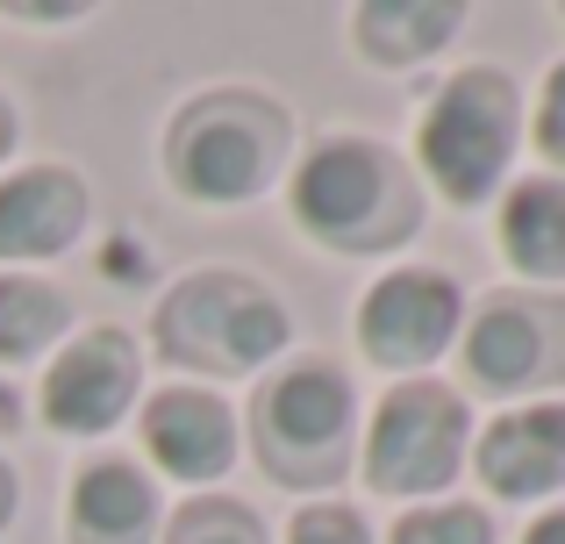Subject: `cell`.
I'll list each match as a JSON object with an SVG mask.
<instances>
[{"instance_id": "obj_11", "label": "cell", "mask_w": 565, "mask_h": 544, "mask_svg": "<svg viewBox=\"0 0 565 544\" xmlns=\"http://www.w3.org/2000/svg\"><path fill=\"white\" fill-rule=\"evenodd\" d=\"M143 451L166 480L207 488L236 466V416L207 387H158L143 402Z\"/></svg>"}, {"instance_id": "obj_1", "label": "cell", "mask_w": 565, "mask_h": 544, "mask_svg": "<svg viewBox=\"0 0 565 544\" xmlns=\"http://www.w3.org/2000/svg\"><path fill=\"white\" fill-rule=\"evenodd\" d=\"M287 209H294V223H301L316 244L359 252V258L408 244L415 223H423L415 172L373 137H322L316 151L294 166Z\"/></svg>"}, {"instance_id": "obj_12", "label": "cell", "mask_w": 565, "mask_h": 544, "mask_svg": "<svg viewBox=\"0 0 565 544\" xmlns=\"http://www.w3.org/2000/svg\"><path fill=\"white\" fill-rule=\"evenodd\" d=\"M86 230V180L72 166H22L0 180V258H57Z\"/></svg>"}, {"instance_id": "obj_2", "label": "cell", "mask_w": 565, "mask_h": 544, "mask_svg": "<svg viewBox=\"0 0 565 544\" xmlns=\"http://www.w3.org/2000/svg\"><path fill=\"white\" fill-rule=\"evenodd\" d=\"M294 151V122L279 100L250 94V86H215V94H193L166 129V172L186 201L207 209H236V201H258L279 180Z\"/></svg>"}, {"instance_id": "obj_8", "label": "cell", "mask_w": 565, "mask_h": 544, "mask_svg": "<svg viewBox=\"0 0 565 544\" xmlns=\"http://www.w3.org/2000/svg\"><path fill=\"white\" fill-rule=\"evenodd\" d=\"M466 330V294H458L451 273L429 266H394L365 287L359 301V351L380 365V373H423Z\"/></svg>"}, {"instance_id": "obj_14", "label": "cell", "mask_w": 565, "mask_h": 544, "mask_svg": "<svg viewBox=\"0 0 565 544\" xmlns=\"http://www.w3.org/2000/svg\"><path fill=\"white\" fill-rule=\"evenodd\" d=\"M494 237L509 252V266L523 279H565V180L537 172V180H515L501 194Z\"/></svg>"}, {"instance_id": "obj_3", "label": "cell", "mask_w": 565, "mask_h": 544, "mask_svg": "<svg viewBox=\"0 0 565 544\" xmlns=\"http://www.w3.org/2000/svg\"><path fill=\"white\" fill-rule=\"evenodd\" d=\"M515 137H523V100H515V79L494 65H466L429 94L423 122H415V158H423L429 186L458 209L487 201L501 180H509Z\"/></svg>"}, {"instance_id": "obj_19", "label": "cell", "mask_w": 565, "mask_h": 544, "mask_svg": "<svg viewBox=\"0 0 565 544\" xmlns=\"http://www.w3.org/2000/svg\"><path fill=\"white\" fill-rule=\"evenodd\" d=\"M287 544H373V531H365V516L351 502H308L287 523Z\"/></svg>"}, {"instance_id": "obj_22", "label": "cell", "mask_w": 565, "mask_h": 544, "mask_svg": "<svg viewBox=\"0 0 565 544\" xmlns=\"http://www.w3.org/2000/svg\"><path fill=\"white\" fill-rule=\"evenodd\" d=\"M14 423H22V402H14V387H8V380H0V437H8Z\"/></svg>"}, {"instance_id": "obj_16", "label": "cell", "mask_w": 565, "mask_h": 544, "mask_svg": "<svg viewBox=\"0 0 565 544\" xmlns=\"http://www.w3.org/2000/svg\"><path fill=\"white\" fill-rule=\"evenodd\" d=\"M72 330V301L29 273H0V365L43 359Z\"/></svg>"}, {"instance_id": "obj_17", "label": "cell", "mask_w": 565, "mask_h": 544, "mask_svg": "<svg viewBox=\"0 0 565 544\" xmlns=\"http://www.w3.org/2000/svg\"><path fill=\"white\" fill-rule=\"evenodd\" d=\"M158 544H265L258 516H250L244 502H222V494H201V502H186L180 516L166 523V537Z\"/></svg>"}, {"instance_id": "obj_20", "label": "cell", "mask_w": 565, "mask_h": 544, "mask_svg": "<svg viewBox=\"0 0 565 544\" xmlns=\"http://www.w3.org/2000/svg\"><path fill=\"white\" fill-rule=\"evenodd\" d=\"M530 137H537V151L565 166V57L552 72H544V94H537V115H530Z\"/></svg>"}, {"instance_id": "obj_21", "label": "cell", "mask_w": 565, "mask_h": 544, "mask_svg": "<svg viewBox=\"0 0 565 544\" xmlns=\"http://www.w3.org/2000/svg\"><path fill=\"white\" fill-rule=\"evenodd\" d=\"M523 544H565V502H558V509H544V516L523 531Z\"/></svg>"}, {"instance_id": "obj_23", "label": "cell", "mask_w": 565, "mask_h": 544, "mask_svg": "<svg viewBox=\"0 0 565 544\" xmlns=\"http://www.w3.org/2000/svg\"><path fill=\"white\" fill-rule=\"evenodd\" d=\"M8 516H14V466L0 459V531H8Z\"/></svg>"}, {"instance_id": "obj_24", "label": "cell", "mask_w": 565, "mask_h": 544, "mask_svg": "<svg viewBox=\"0 0 565 544\" xmlns=\"http://www.w3.org/2000/svg\"><path fill=\"white\" fill-rule=\"evenodd\" d=\"M14 151V108H8V94H0V158Z\"/></svg>"}, {"instance_id": "obj_4", "label": "cell", "mask_w": 565, "mask_h": 544, "mask_svg": "<svg viewBox=\"0 0 565 544\" xmlns=\"http://www.w3.org/2000/svg\"><path fill=\"white\" fill-rule=\"evenodd\" d=\"M287 308L265 294L250 273L207 266L186 273L180 287L158 301V351L186 373H250L287 344Z\"/></svg>"}, {"instance_id": "obj_13", "label": "cell", "mask_w": 565, "mask_h": 544, "mask_svg": "<svg viewBox=\"0 0 565 544\" xmlns=\"http://www.w3.org/2000/svg\"><path fill=\"white\" fill-rule=\"evenodd\" d=\"M65 544H158V488L137 459H86L65 502Z\"/></svg>"}, {"instance_id": "obj_15", "label": "cell", "mask_w": 565, "mask_h": 544, "mask_svg": "<svg viewBox=\"0 0 565 544\" xmlns=\"http://www.w3.org/2000/svg\"><path fill=\"white\" fill-rule=\"evenodd\" d=\"M351 29L373 65H415L466 29V8L458 0H365V8H351Z\"/></svg>"}, {"instance_id": "obj_10", "label": "cell", "mask_w": 565, "mask_h": 544, "mask_svg": "<svg viewBox=\"0 0 565 544\" xmlns=\"http://www.w3.org/2000/svg\"><path fill=\"white\" fill-rule=\"evenodd\" d=\"M487 494L501 502H552L565 488V402H515L472 437Z\"/></svg>"}, {"instance_id": "obj_6", "label": "cell", "mask_w": 565, "mask_h": 544, "mask_svg": "<svg viewBox=\"0 0 565 544\" xmlns=\"http://www.w3.org/2000/svg\"><path fill=\"white\" fill-rule=\"evenodd\" d=\"M472 416L466 394L437 380H394L365 423V488L373 494H444L466 466Z\"/></svg>"}, {"instance_id": "obj_18", "label": "cell", "mask_w": 565, "mask_h": 544, "mask_svg": "<svg viewBox=\"0 0 565 544\" xmlns=\"http://www.w3.org/2000/svg\"><path fill=\"white\" fill-rule=\"evenodd\" d=\"M386 544H494V516L472 502H423L394 523Z\"/></svg>"}, {"instance_id": "obj_5", "label": "cell", "mask_w": 565, "mask_h": 544, "mask_svg": "<svg viewBox=\"0 0 565 544\" xmlns=\"http://www.w3.org/2000/svg\"><path fill=\"white\" fill-rule=\"evenodd\" d=\"M351 437H359V394L337 365L301 359L258 387V459L287 488L330 494L344 480Z\"/></svg>"}, {"instance_id": "obj_9", "label": "cell", "mask_w": 565, "mask_h": 544, "mask_svg": "<svg viewBox=\"0 0 565 544\" xmlns=\"http://www.w3.org/2000/svg\"><path fill=\"white\" fill-rule=\"evenodd\" d=\"M137 344L122 330H79L43 373V416L65 437H100L137 408Z\"/></svg>"}, {"instance_id": "obj_7", "label": "cell", "mask_w": 565, "mask_h": 544, "mask_svg": "<svg viewBox=\"0 0 565 544\" xmlns=\"http://www.w3.org/2000/svg\"><path fill=\"white\" fill-rule=\"evenodd\" d=\"M458 359L480 394L565 387V301L544 294H487L480 316L458 330Z\"/></svg>"}]
</instances>
